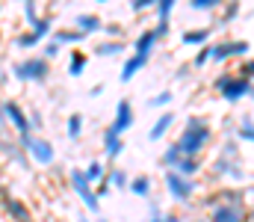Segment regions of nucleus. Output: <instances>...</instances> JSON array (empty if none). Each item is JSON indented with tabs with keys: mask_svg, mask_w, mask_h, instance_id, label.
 <instances>
[{
	"mask_svg": "<svg viewBox=\"0 0 254 222\" xmlns=\"http://www.w3.org/2000/svg\"><path fill=\"white\" fill-rule=\"evenodd\" d=\"M154 0H133V12H142V9H151Z\"/></svg>",
	"mask_w": 254,
	"mask_h": 222,
	"instance_id": "c9c22d12",
	"label": "nucleus"
},
{
	"mask_svg": "<svg viewBox=\"0 0 254 222\" xmlns=\"http://www.w3.org/2000/svg\"><path fill=\"white\" fill-rule=\"evenodd\" d=\"M0 12H3V9H0Z\"/></svg>",
	"mask_w": 254,
	"mask_h": 222,
	"instance_id": "37998d69",
	"label": "nucleus"
},
{
	"mask_svg": "<svg viewBox=\"0 0 254 222\" xmlns=\"http://www.w3.org/2000/svg\"><path fill=\"white\" fill-rule=\"evenodd\" d=\"M190 6L192 9H198V12H207V9H216L219 3H216V0H192Z\"/></svg>",
	"mask_w": 254,
	"mask_h": 222,
	"instance_id": "2f4dec72",
	"label": "nucleus"
},
{
	"mask_svg": "<svg viewBox=\"0 0 254 222\" xmlns=\"http://www.w3.org/2000/svg\"><path fill=\"white\" fill-rule=\"evenodd\" d=\"M15 45H18V48H33V45H36V36H33V33H21V36L15 39Z\"/></svg>",
	"mask_w": 254,
	"mask_h": 222,
	"instance_id": "7c9ffc66",
	"label": "nucleus"
},
{
	"mask_svg": "<svg viewBox=\"0 0 254 222\" xmlns=\"http://www.w3.org/2000/svg\"><path fill=\"white\" fill-rule=\"evenodd\" d=\"M3 113H6V122L21 134V137H27V134H33V122L27 119V113L15 104V101H3Z\"/></svg>",
	"mask_w": 254,
	"mask_h": 222,
	"instance_id": "0eeeda50",
	"label": "nucleus"
},
{
	"mask_svg": "<svg viewBox=\"0 0 254 222\" xmlns=\"http://www.w3.org/2000/svg\"><path fill=\"white\" fill-rule=\"evenodd\" d=\"M252 95H254V89H252Z\"/></svg>",
	"mask_w": 254,
	"mask_h": 222,
	"instance_id": "79ce46f5",
	"label": "nucleus"
},
{
	"mask_svg": "<svg viewBox=\"0 0 254 222\" xmlns=\"http://www.w3.org/2000/svg\"><path fill=\"white\" fill-rule=\"evenodd\" d=\"M145 63H148L145 57H136V54H133V57H130V60L125 63V69H122V83H127V80H133V74L139 72V69H142Z\"/></svg>",
	"mask_w": 254,
	"mask_h": 222,
	"instance_id": "f3484780",
	"label": "nucleus"
},
{
	"mask_svg": "<svg viewBox=\"0 0 254 222\" xmlns=\"http://www.w3.org/2000/svg\"><path fill=\"white\" fill-rule=\"evenodd\" d=\"M172 9H175V3H172V0H160V3H157V18H160V24H169Z\"/></svg>",
	"mask_w": 254,
	"mask_h": 222,
	"instance_id": "a878e982",
	"label": "nucleus"
},
{
	"mask_svg": "<svg viewBox=\"0 0 254 222\" xmlns=\"http://www.w3.org/2000/svg\"><path fill=\"white\" fill-rule=\"evenodd\" d=\"M207 143H210V128H207V122H204V119H190L187 128H184V134H181V140H178L175 146L181 148L184 157H195Z\"/></svg>",
	"mask_w": 254,
	"mask_h": 222,
	"instance_id": "f257e3e1",
	"label": "nucleus"
},
{
	"mask_svg": "<svg viewBox=\"0 0 254 222\" xmlns=\"http://www.w3.org/2000/svg\"><path fill=\"white\" fill-rule=\"evenodd\" d=\"M243 77H254V60H249V63L243 66Z\"/></svg>",
	"mask_w": 254,
	"mask_h": 222,
	"instance_id": "e433bc0d",
	"label": "nucleus"
},
{
	"mask_svg": "<svg viewBox=\"0 0 254 222\" xmlns=\"http://www.w3.org/2000/svg\"><path fill=\"white\" fill-rule=\"evenodd\" d=\"M95 51H98L101 57H116V54H122V51H125V45L113 39V42H101V45H98Z\"/></svg>",
	"mask_w": 254,
	"mask_h": 222,
	"instance_id": "412c9836",
	"label": "nucleus"
},
{
	"mask_svg": "<svg viewBox=\"0 0 254 222\" xmlns=\"http://www.w3.org/2000/svg\"><path fill=\"white\" fill-rule=\"evenodd\" d=\"M98 222H107V220H98Z\"/></svg>",
	"mask_w": 254,
	"mask_h": 222,
	"instance_id": "a19ab883",
	"label": "nucleus"
},
{
	"mask_svg": "<svg viewBox=\"0 0 254 222\" xmlns=\"http://www.w3.org/2000/svg\"><path fill=\"white\" fill-rule=\"evenodd\" d=\"M175 172H181L184 178H192L195 172H198V163H195V157H184L181 163H178V169Z\"/></svg>",
	"mask_w": 254,
	"mask_h": 222,
	"instance_id": "5701e85b",
	"label": "nucleus"
},
{
	"mask_svg": "<svg viewBox=\"0 0 254 222\" xmlns=\"http://www.w3.org/2000/svg\"><path fill=\"white\" fill-rule=\"evenodd\" d=\"M133 125V107H130V101H119V107H116V122L110 125L116 134H125L127 128Z\"/></svg>",
	"mask_w": 254,
	"mask_h": 222,
	"instance_id": "9d476101",
	"label": "nucleus"
},
{
	"mask_svg": "<svg viewBox=\"0 0 254 222\" xmlns=\"http://www.w3.org/2000/svg\"><path fill=\"white\" fill-rule=\"evenodd\" d=\"M104 151H107V157H119V154L125 151L122 134H116L113 128H107V131H104Z\"/></svg>",
	"mask_w": 254,
	"mask_h": 222,
	"instance_id": "f8f14e48",
	"label": "nucleus"
},
{
	"mask_svg": "<svg viewBox=\"0 0 254 222\" xmlns=\"http://www.w3.org/2000/svg\"><path fill=\"white\" fill-rule=\"evenodd\" d=\"M24 18L30 21V27H36L42 18H39V6L36 3H24Z\"/></svg>",
	"mask_w": 254,
	"mask_h": 222,
	"instance_id": "cd10ccee",
	"label": "nucleus"
},
{
	"mask_svg": "<svg viewBox=\"0 0 254 222\" xmlns=\"http://www.w3.org/2000/svg\"><path fill=\"white\" fill-rule=\"evenodd\" d=\"M21 148H24L27 154H33V160L42 163V166H51V163H54V146H51L48 140H39V137L27 134V137H21Z\"/></svg>",
	"mask_w": 254,
	"mask_h": 222,
	"instance_id": "20e7f679",
	"label": "nucleus"
},
{
	"mask_svg": "<svg viewBox=\"0 0 254 222\" xmlns=\"http://www.w3.org/2000/svg\"><path fill=\"white\" fill-rule=\"evenodd\" d=\"M207 30H187L184 33V45H201V42H207Z\"/></svg>",
	"mask_w": 254,
	"mask_h": 222,
	"instance_id": "393cba45",
	"label": "nucleus"
},
{
	"mask_svg": "<svg viewBox=\"0 0 254 222\" xmlns=\"http://www.w3.org/2000/svg\"><path fill=\"white\" fill-rule=\"evenodd\" d=\"M154 42H157V33L154 30H145L139 39H136V57H151V51H154Z\"/></svg>",
	"mask_w": 254,
	"mask_h": 222,
	"instance_id": "4468645a",
	"label": "nucleus"
},
{
	"mask_svg": "<svg viewBox=\"0 0 254 222\" xmlns=\"http://www.w3.org/2000/svg\"><path fill=\"white\" fill-rule=\"evenodd\" d=\"M148 222H178V217H172V214H151Z\"/></svg>",
	"mask_w": 254,
	"mask_h": 222,
	"instance_id": "f704fd0d",
	"label": "nucleus"
},
{
	"mask_svg": "<svg viewBox=\"0 0 254 222\" xmlns=\"http://www.w3.org/2000/svg\"><path fill=\"white\" fill-rule=\"evenodd\" d=\"M207 60H210V48H204V51H201V54H198V60H195V63H198V66H204V63H207Z\"/></svg>",
	"mask_w": 254,
	"mask_h": 222,
	"instance_id": "4c0bfd02",
	"label": "nucleus"
},
{
	"mask_svg": "<svg viewBox=\"0 0 254 222\" xmlns=\"http://www.w3.org/2000/svg\"><path fill=\"white\" fill-rule=\"evenodd\" d=\"M71 187H74V193L83 199V205L98 214V196L92 193V184H89V178H86L83 169H71Z\"/></svg>",
	"mask_w": 254,
	"mask_h": 222,
	"instance_id": "423d86ee",
	"label": "nucleus"
},
{
	"mask_svg": "<svg viewBox=\"0 0 254 222\" xmlns=\"http://www.w3.org/2000/svg\"><path fill=\"white\" fill-rule=\"evenodd\" d=\"M246 51H249V42H222V45L210 48V60L222 63V60H228V57H240V54H246Z\"/></svg>",
	"mask_w": 254,
	"mask_h": 222,
	"instance_id": "1a4fd4ad",
	"label": "nucleus"
},
{
	"mask_svg": "<svg viewBox=\"0 0 254 222\" xmlns=\"http://www.w3.org/2000/svg\"><path fill=\"white\" fill-rule=\"evenodd\" d=\"M3 208L9 211V217H12L15 222H33V220H30L27 205H24V202H18V199H3Z\"/></svg>",
	"mask_w": 254,
	"mask_h": 222,
	"instance_id": "ddd939ff",
	"label": "nucleus"
},
{
	"mask_svg": "<svg viewBox=\"0 0 254 222\" xmlns=\"http://www.w3.org/2000/svg\"><path fill=\"white\" fill-rule=\"evenodd\" d=\"M184 160V154H181V148L178 146H169L166 151H163V163L169 166V169H178V163Z\"/></svg>",
	"mask_w": 254,
	"mask_h": 222,
	"instance_id": "aec40b11",
	"label": "nucleus"
},
{
	"mask_svg": "<svg viewBox=\"0 0 254 222\" xmlns=\"http://www.w3.org/2000/svg\"><path fill=\"white\" fill-rule=\"evenodd\" d=\"M12 74L18 80H36V83H42L51 72H48V60L45 57H27V60H21V63L12 66Z\"/></svg>",
	"mask_w": 254,
	"mask_h": 222,
	"instance_id": "7ed1b4c3",
	"label": "nucleus"
},
{
	"mask_svg": "<svg viewBox=\"0 0 254 222\" xmlns=\"http://www.w3.org/2000/svg\"><path fill=\"white\" fill-rule=\"evenodd\" d=\"M240 140H252L254 143V122L252 119H243L240 122Z\"/></svg>",
	"mask_w": 254,
	"mask_h": 222,
	"instance_id": "c756f323",
	"label": "nucleus"
},
{
	"mask_svg": "<svg viewBox=\"0 0 254 222\" xmlns=\"http://www.w3.org/2000/svg\"><path fill=\"white\" fill-rule=\"evenodd\" d=\"M216 89L222 92L225 101H240V98H246V95L252 92V83H249V77H243V74H222V77L216 80Z\"/></svg>",
	"mask_w": 254,
	"mask_h": 222,
	"instance_id": "f03ea898",
	"label": "nucleus"
},
{
	"mask_svg": "<svg viewBox=\"0 0 254 222\" xmlns=\"http://www.w3.org/2000/svg\"><path fill=\"white\" fill-rule=\"evenodd\" d=\"M48 33H51V18H42V21L33 27V36H36V42H42Z\"/></svg>",
	"mask_w": 254,
	"mask_h": 222,
	"instance_id": "c85d7f7f",
	"label": "nucleus"
},
{
	"mask_svg": "<svg viewBox=\"0 0 254 222\" xmlns=\"http://www.w3.org/2000/svg\"><path fill=\"white\" fill-rule=\"evenodd\" d=\"M169 101H172V92H160V95H157V98H154L151 104H154V107H166Z\"/></svg>",
	"mask_w": 254,
	"mask_h": 222,
	"instance_id": "72a5a7b5",
	"label": "nucleus"
},
{
	"mask_svg": "<svg viewBox=\"0 0 254 222\" xmlns=\"http://www.w3.org/2000/svg\"><path fill=\"white\" fill-rule=\"evenodd\" d=\"M172 122H175V116H172V113H163V116L154 122V128H151V134H148V137H151V140H163V137H166V131L172 128Z\"/></svg>",
	"mask_w": 254,
	"mask_h": 222,
	"instance_id": "dca6fc26",
	"label": "nucleus"
},
{
	"mask_svg": "<svg viewBox=\"0 0 254 222\" xmlns=\"http://www.w3.org/2000/svg\"><path fill=\"white\" fill-rule=\"evenodd\" d=\"M107 175V166L101 163V160H92L89 166H86V178H89V184H95V181H101Z\"/></svg>",
	"mask_w": 254,
	"mask_h": 222,
	"instance_id": "6ab92c4d",
	"label": "nucleus"
},
{
	"mask_svg": "<svg viewBox=\"0 0 254 222\" xmlns=\"http://www.w3.org/2000/svg\"><path fill=\"white\" fill-rule=\"evenodd\" d=\"M166 187H169V193L178 202H187V199H192V193H195V181L192 178H184L175 169H166Z\"/></svg>",
	"mask_w": 254,
	"mask_h": 222,
	"instance_id": "39448f33",
	"label": "nucleus"
},
{
	"mask_svg": "<svg viewBox=\"0 0 254 222\" xmlns=\"http://www.w3.org/2000/svg\"><path fill=\"white\" fill-rule=\"evenodd\" d=\"M107 181H110L113 187H119V190H125V187H130V181H127V175L122 172V169H110V175H107Z\"/></svg>",
	"mask_w": 254,
	"mask_h": 222,
	"instance_id": "b1692460",
	"label": "nucleus"
},
{
	"mask_svg": "<svg viewBox=\"0 0 254 222\" xmlns=\"http://www.w3.org/2000/svg\"><path fill=\"white\" fill-rule=\"evenodd\" d=\"M127 190H130L133 196H139V199H148V196H151V178H148V175H136Z\"/></svg>",
	"mask_w": 254,
	"mask_h": 222,
	"instance_id": "2eb2a0df",
	"label": "nucleus"
},
{
	"mask_svg": "<svg viewBox=\"0 0 254 222\" xmlns=\"http://www.w3.org/2000/svg\"><path fill=\"white\" fill-rule=\"evenodd\" d=\"M74 24L80 27V33H83V36H89V33H98V30L104 27V21H101L98 15H92V12H83V15H77V18H74Z\"/></svg>",
	"mask_w": 254,
	"mask_h": 222,
	"instance_id": "9b49d317",
	"label": "nucleus"
},
{
	"mask_svg": "<svg viewBox=\"0 0 254 222\" xmlns=\"http://www.w3.org/2000/svg\"><path fill=\"white\" fill-rule=\"evenodd\" d=\"M77 222H89V220H86V217H77Z\"/></svg>",
	"mask_w": 254,
	"mask_h": 222,
	"instance_id": "ea45409f",
	"label": "nucleus"
},
{
	"mask_svg": "<svg viewBox=\"0 0 254 222\" xmlns=\"http://www.w3.org/2000/svg\"><path fill=\"white\" fill-rule=\"evenodd\" d=\"M107 33H110V36H113L116 42H119V36H122V30H119V27H107Z\"/></svg>",
	"mask_w": 254,
	"mask_h": 222,
	"instance_id": "58836bf2",
	"label": "nucleus"
},
{
	"mask_svg": "<svg viewBox=\"0 0 254 222\" xmlns=\"http://www.w3.org/2000/svg\"><path fill=\"white\" fill-rule=\"evenodd\" d=\"M83 69H86V57L74 51V54H71V60H68V72H71V77H80Z\"/></svg>",
	"mask_w": 254,
	"mask_h": 222,
	"instance_id": "4be33fe9",
	"label": "nucleus"
},
{
	"mask_svg": "<svg viewBox=\"0 0 254 222\" xmlns=\"http://www.w3.org/2000/svg\"><path fill=\"white\" fill-rule=\"evenodd\" d=\"M65 131H68V137H71V140H77V137L83 134V116H71V119H68V125H65Z\"/></svg>",
	"mask_w": 254,
	"mask_h": 222,
	"instance_id": "bb28decb",
	"label": "nucleus"
},
{
	"mask_svg": "<svg viewBox=\"0 0 254 222\" xmlns=\"http://www.w3.org/2000/svg\"><path fill=\"white\" fill-rule=\"evenodd\" d=\"M80 39H83L80 30H57L54 33V42H60V45H77Z\"/></svg>",
	"mask_w": 254,
	"mask_h": 222,
	"instance_id": "a211bd4d",
	"label": "nucleus"
},
{
	"mask_svg": "<svg viewBox=\"0 0 254 222\" xmlns=\"http://www.w3.org/2000/svg\"><path fill=\"white\" fill-rule=\"evenodd\" d=\"M57 54H60V42H54V39H51V42L45 45V60H48V57H57Z\"/></svg>",
	"mask_w": 254,
	"mask_h": 222,
	"instance_id": "473e14b6",
	"label": "nucleus"
},
{
	"mask_svg": "<svg viewBox=\"0 0 254 222\" xmlns=\"http://www.w3.org/2000/svg\"><path fill=\"white\" fill-rule=\"evenodd\" d=\"M243 220H246V214L237 202H222L210 214V222H243Z\"/></svg>",
	"mask_w": 254,
	"mask_h": 222,
	"instance_id": "6e6552de",
	"label": "nucleus"
}]
</instances>
